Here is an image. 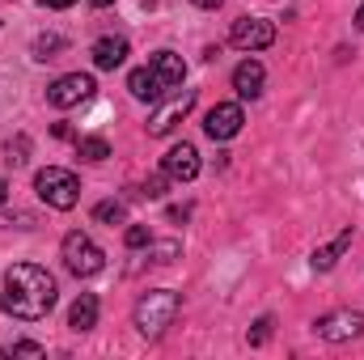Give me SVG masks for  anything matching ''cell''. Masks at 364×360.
I'll return each mask as SVG.
<instances>
[{"mask_svg":"<svg viewBox=\"0 0 364 360\" xmlns=\"http://www.w3.org/2000/svg\"><path fill=\"white\" fill-rule=\"evenodd\" d=\"M55 305V275L47 268H34V263H17V268L4 271V284H0V309L9 318H21V322H38L47 318Z\"/></svg>","mask_w":364,"mask_h":360,"instance_id":"obj_1","label":"cell"},{"mask_svg":"<svg viewBox=\"0 0 364 360\" xmlns=\"http://www.w3.org/2000/svg\"><path fill=\"white\" fill-rule=\"evenodd\" d=\"M178 309H182V297L174 288H153V292H144L136 301V331L144 339H161L166 327H174Z\"/></svg>","mask_w":364,"mask_h":360,"instance_id":"obj_2","label":"cell"},{"mask_svg":"<svg viewBox=\"0 0 364 360\" xmlns=\"http://www.w3.org/2000/svg\"><path fill=\"white\" fill-rule=\"evenodd\" d=\"M34 191H38V199H43L47 208H60V212L77 208V199H81L77 174H73V170H60V166L38 170V174H34Z\"/></svg>","mask_w":364,"mask_h":360,"instance_id":"obj_3","label":"cell"},{"mask_svg":"<svg viewBox=\"0 0 364 360\" xmlns=\"http://www.w3.org/2000/svg\"><path fill=\"white\" fill-rule=\"evenodd\" d=\"M64 268L73 271V275H81V280H90V275H97V271L106 268V255H102V246L93 242L90 233L73 229L64 238Z\"/></svg>","mask_w":364,"mask_h":360,"instance_id":"obj_4","label":"cell"},{"mask_svg":"<svg viewBox=\"0 0 364 360\" xmlns=\"http://www.w3.org/2000/svg\"><path fill=\"white\" fill-rule=\"evenodd\" d=\"M314 331H318L326 344H348V339L364 335V314H356V309H335V314H322V318L314 322Z\"/></svg>","mask_w":364,"mask_h":360,"instance_id":"obj_5","label":"cell"},{"mask_svg":"<svg viewBox=\"0 0 364 360\" xmlns=\"http://www.w3.org/2000/svg\"><path fill=\"white\" fill-rule=\"evenodd\" d=\"M191 106H195V90H182V93H174L170 102H161V106L149 115V136H170L182 119L191 115Z\"/></svg>","mask_w":364,"mask_h":360,"instance_id":"obj_6","label":"cell"},{"mask_svg":"<svg viewBox=\"0 0 364 360\" xmlns=\"http://www.w3.org/2000/svg\"><path fill=\"white\" fill-rule=\"evenodd\" d=\"M93 90H97V85H93L90 73H68V77H60V81L47 90V102H51V106H60V110H68V106L90 102Z\"/></svg>","mask_w":364,"mask_h":360,"instance_id":"obj_7","label":"cell"},{"mask_svg":"<svg viewBox=\"0 0 364 360\" xmlns=\"http://www.w3.org/2000/svg\"><path fill=\"white\" fill-rule=\"evenodd\" d=\"M229 43L242 47V51H263L275 43V26L263 21V17H237L233 30H229Z\"/></svg>","mask_w":364,"mask_h":360,"instance_id":"obj_8","label":"cell"},{"mask_svg":"<svg viewBox=\"0 0 364 360\" xmlns=\"http://www.w3.org/2000/svg\"><path fill=\"white\" fill-rule=\"evenodd\" d=\"M242 123H246V115H242L237 102H216V106L203 115V132H208L212 140H233V136L242 132Z\"/></svg>","mask_w":364,"mask_h":360,"instance_id":"obj_9","label":"cell"},{"mask_svg":"<svg viewBox=\"0 0 364 360\" xmlns=\"http://www.w3.org/2000/svg\"><path fill=\"white\" fill-rule=\"evenodd\" d=\"M161 170L170 174L174 182H191L195 174H199V153H195V144H174L170 153H166V162H161Z\"/></svg>","mask_w":364,"mask_h":360,"instance_id":"obj_10","label":"cell"},{"mask_svg":"<svg viewBox=\"0 0 364 360\" xmlns=\"http://www.w3.org/2000/svg\"><path fill=\"white\" fill-rule=\"evenodd\" d=\"M149 68H153V77L161 81V90H178L182 81H186V64H182V55H174V51H157L153 60H149Z\"/></svg>","mask_w":364,"mask_h":360,"instance_id":"obj_11","label":"cell"},{"mask_svg":"<svg viewBox=\"0 0 364 360\" xmlns=\"http://www.w3.org/2000/svg\"><path fill=\"white\" fill-rule=\"evenodd\" d=\"M263 81H267V73H263L259 60H242L233 68V90L242 93V97H259L263 93Z\"/></svg>","mask_w":364,"mask_h":360,"instance_id":"obj_12","label":"cell"},{"mask_svg":"<svg viewBox=\"0 0 364 360\" xmlns=\"http://www.w3.org/2000/svg\"><path fill=\"white\" fill-rule=\"evenodd\" d=\"M123 60H127V38L106 34V38H97V43H93V64H97V68H106V73H110V68H119Z\"/></svg>","mask_w":364,"mask_h":360,"instance_id":"obj_13","label":"cell"},{"mask_svg":"<svg viewBox=\"0 0 364 360\" xmlns=\"http://www.w3.org/2000/svg\"><path fill=\"white\" fill-rule=\"evenodd\" d=\"M68 327H73L77 335L97 327V297H93V292H81V297L73 301V309H68Z\"/></svg>","mask_w":364,"mask_h":360,"instance_id":"obj_14","label":"cell"},{"mask_svg":"<svg viewBox=\"0 0 364 360\" xmlns=\"http://www.w3.org/2000/svg\"><path fill=\"white\" fill-rule=\"evenodd\" d=\"M127 90H132V97H140V102H161V97H166L161 81L153 77V68H136V73L127 77Z\"/></svg>","mask_w":364,"mask_h":360,"instance_id":"obj_15","label":"cell"},{"mask_svg":"<svg viewBox=\"0 0 364 360\" xmlns=\"http://www.w3.org/2000/svg\"><path fill=\"white\" fill-rule=\"evenodd\" d=\"M348 246H352V229H343L331 246H318V250H314V259H309V263H314V271H331L339 259H343V250H348Z\"/></svg>","mask_w":364,"mask_h":360,"instance_id":"obj_16","label":"cell"},{"mask_svg":"<svg viewBox=\"0 0 364 360\" xmlns=\"http://www.w3.org/2000/svg\"><path fill=\"white\" fill-rule=\"evenodd\" d=\"M77 153H81V162H106L110 157V144L102 136H81L77 140Z\"/></svg>","mask_w":364,"mask_h":360,"instance_id":"obj_17","label":"cell"},{"mask_svg":"<svg viewBox=\"0 0 364 360\" xmlns=\"http://www.w3.org/2000/svg\"><path fill=\"white\" fill-rule=\"evenodd\" d=\"M64 47H68V43H64L60 34H38V38H34V60H55Z\"/></svg>","mask_w":364,"mask_h":360,"instance_id":"obj_18","label":"cell"},{"mask_svg":"<svg viewBox=\"0 0 364 360\" xmlns=\"http://www.w3.org/2000/svg\"><path fill=\"white\" fill-rule=\"evenodd\" d=\"M127 216V208L119 203V199H102L97 208H93V221H102V225H119Z\"/></svg>","mask_w":364,"mask_h":360,"instance_id":"obj_19","label":"cell"},{"mask_svg":"<svg viewBox=\"0 0 364 360\" xmlns=\"http://www.w3.org/2000/svg\"><path fill=\"white\" fill-rule=\"evenodd\" d=\"M0 356H47V352H43V344H34V339H17V344H4V348H0Z\"/></svg>","mask_w":364,"mask_h":360,"instance_id":"obj_20","label":"cell"},{"mask_svg":"<svg viewBox=\"0 0 364 360\" xmlns=\"http://www.w3.org/2000/svg\"><path fill=\"white\" fill-rule=\"evenodd\" d=\"M170 182H174V179H170V174L161 170V174H153V179H144V191H140V195H149V199H161Z\"/></svg>","mask_w":364,"mask_h":360,"instance_id":"obj_21","label":"cell"},{"mask_svg":"<svg viewBox=\"0 0 364 360\" xmlns=\"http://www.w3.org/2000/svg\"><path fill=\"white\" fill-rule=\"evenodd\" d=\"M127 246H132V250L153 246V229H149V225H132V229H127Z\"/></svg>","mask_w":364,"mask_h":360,"instance_id":"obj_22","label":"cell"},{"mask_svg":"<svg viewBox=\"0 0 364 360\" xmlns=\"http://www.w3.org/2000/svg\"><path fill=\"white\" fill-rule=\"evenodd\" d=\"M4 153H9V162H13V166H26V153H30V140H26V136H17V140H9V149H4Z\"/></svg>","mask_w":364,"mask_h":360,"instance_id":"obj_23","label":"cell"},{"mask_svg":"<svg viewBox=\"0 0 364 360\" xmlns=\"http://www.w3.org/2000/svg\"><path fill=\"white\" fill-rule=\"evenodd\" d=\"M267 335H272V318H259V322H255V331H250V344L259 348V344H267Z\"/></svg>","mask_w":364,"mask_h":360,"instance_id":"obj_24","label":"cell"},{"mask_svg":"<svg viewBox=\"0 0 364 360\" xmlns=\"http://www.w3.org/2000/svg\"><path fill=\"white\" fill-rule=\"evenodd\" d=\"M73 0H43V9H68Z\"/></svg>","mask_w":364,"mask_h":360,"instance_id":"obj_25","label":"cell"},{"mask_svg":"<svg viewBox=\"0 0 364 360\" xmlns=\"http://www.w3.org/2000/svg\"><path fill=\"white\" fill-rule=\"evenodd\" d=\"M195 9H220V0H191Z\"/></svg>","mask_w":364,"mask_h":360,"instance_id":"obj_26","label":"cell"},{"mask_svg":"<svg viewBox=\"0 0 364 360\" xmlns=\"http://www.w3.org/2000/svg\"><path fill=\"white\" fill-rule=\"evenodd\" d=\"M4 199H9V182L0 179V203H4Z\"/></svg>","mask_w":364,"mask_h":360,"instance_id":"obj_27","label":"cell"},{"mask_svg":"<svg viewBox=\"0 0 364 360\" xmlns=\"http://www.w3.org/2000/svg\"><path fill=\"white\" fill-rule=\"evenodd\" d=\"M356 26H360V30H364V4H360V9H356Z\"/></svg>","mask_w":364,"mask_h":360,"instance_id":"obj_28","label":"cell"},{"mask_svg":"<svg viewBox=\"0 0 364 360\" xmlns=\"http://www.w3.org/2000/svg\"><path fill=\"white\" fill-rule=\"evenodd\" d=\"M93 9H106V4H114V0H90Z\"/></svg>","mask_w":364,"mask_h":360,"instance_id":"obj_29","label":"cell"}]
</instances>
